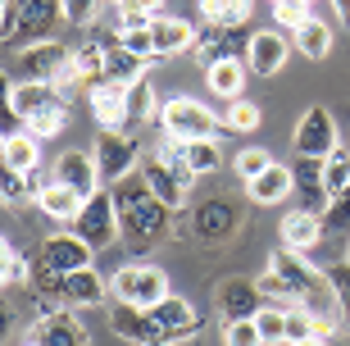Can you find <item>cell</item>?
<instances>
[{
	"label": "cell",
	"mask_w": 350,
	"mask_h": 346,
	"mask_svg": "<svg viewBox=\"0 0 350 346\" xmlns=\"http://www.w3.org/2000/svg\"><path fill=\"white\" fill-rule=\"evenodd\" d=\"M296 192H300V210H310V214H323L332 206V192H327V182H323V160H305L300 155Z\"/></svg>",
	"instance_id": "obj_19"
},
{
	"label": "cell",
	"mask_w": 350,
	"mask_h": 346,
	"mask_svg": "<svg viewBox=\"0 0 350 346\" xmlns=\"http://www.w3.org/2000/svg\"><path fill=\"white\" fill-rule=\"evenodd\" d=\"M273 18H278L282 27H291V37H296L314 14H310V5H300V0H278V5H273Z\"/></svg>",
	"instance_id": "obj_42"
},
{
	"label": "cell",
	"mask_w": 350,
	"mask_h": 346,
	"mask_svg": "<svg viewBox=\"0 0 350 346\" xmlns=\"http://www.w3.org/2000/svg\"><path fill=\"white\" fill-rule=\"evenodd\" d=\"M91 119L100 123V132H123L132 123V105H128V87L118 82H91Z\"/></svg>",
	"instance_id": "obj_12"
},
{
	"label": "cell",
	"mask_w": 350,
	"mask_h": 346,
	"mask_svg": "<svg viewBox=\"0 0 350 346\" xmlns=\"http://www.w3.org/2000/svg\"><path fill=\"white\" fill-rule=\"evenodd\" d=\"M296 346H327L323 337H305V342H296Z\"/></svg>",
	"instance_id": "obj_48"
},
{
	"label": "cell",
	"mask_w": 350,
	"mask_h": 346,
	"mask_svg": "<svg viewBox=\"0 0 350 346\" xmlns=\"http://www.w3.org/2000/svg\"><path fill=\"white\" fill-rule=\"evenodd\" d=\"M323 182L332 196H346L350 192V146H337V151L323 160Z\"/></svg>",
	"instance_id": "obj_34"
},
{
	"label": "cell",
	"mask_w": 350,
	"mask_h": 346,
	"mask_svg": "<svg viewBox=\"0 0 350 346\" xmlns=\"http://www.w3.org/2000/svg\"><path fill=\"white\" fill-rule=\"evenodd\" d=\"M223 346H264L255 319H228L223 323Z\"/></svg>",
	"instance_id": "obj_40"
},
{
	"label": "cell",
	"mask_w": 350,
	"mask_h": 346,
	"mask_svg": "<svg viewBox=\"0 0 350 346\" xmlns=\"http://www.w3.org/2000/svg\"><path fill=\"white\" fill-rule=\"evenodd\" d=\"M159 128H164V137H178V141H219L223 119L209 105L191 101V96H169L159 105Z\"/></svg>",
	"instance_id": "obj_4"
},
{
	"label": "cell",
	"mask_w": 350,
	"mask_h": 346,
	"mask_svg": "<svg viewBox=\"0 0 350 346\" xmlns=\"http://www.w3.org/2000/svg\"><path fill=\"white\" fill-rule=\"evenodd\" d=\"M55 101H64V96H59L51 82H18V87H10V114L18 119V123L37 119L41 110H51Z\"/></svg>",
	"instance_id": "obj_21"
},
{
	"label": "cell",
	"mask_w": 350,
	"mask_h": 346,
	"mask_svg": "<svg viewBox=\"0 0 350 346\" xmlns=\"http://www.w3.org/2000/svg\"><path fill=\"white\" fill-rule=\"evenodd\" d=\"M327 278L337 287V301L346 310V323H350V260H337V264H327Z\"/></svg>",
	"instance_id": "obj_45"
},
{
	"label": "cell",
	"mask_w": 350,
	"mask_h": 346,
	"mask_svg": "<svg viewBox=\"0 0 350 346\" xmlns=\"http://www.w3.org/2000/svg\"><path fill=\"white\" fill-rule=\"evenodd\" d=\"M291 146H296V155H305V160H327V155L341 146L332 110H327V105H310V110L300 114L296 132H291Z\"/></svg>",
	"instance_id": "obj_7"
},
{
	"label": "cell",
	"mask_w": 350,
	"mask_h": 346,
	"mask_svg": "<svg viewBox=\"0 0 350 346\" xmlns=\"http://www.w3.org/2000/svg\"><path fill=\"white\" fill-rule=\"evenodd\" d=\"M346 14H350V0H346Z\"/></svg>",
	"instance_id": "obj_51"
},
{
	"label": "cell",
	"mask_w": 350,
	"mask_h": 346,
	"mask_svg": "<svg viewBox=\"0 0 350 346\" xmlns=\"http://www.w3.org/2000/svg\"><path fill=\"white\" fill-rule=\"evenodd\" d=\"M150 314H155V319L164 323L173 337H178V342H187V337L200 333V314H196V306L187 301V296H164V301H159Z\"/></svg>",
	"instance_id": "obj_23"
},
{
	"label": "cell",
	"mask_w": 350,
	"mask_h": 346,
	"mask_svg": "<svg viewBox=\"0 0 350 346\" xmlns=\"http://www.w3.org/2000/svg\"><path fill=\"white\" fill-rule=\"evenodd\" d=\"M55 301L59 306H68V310H91V306H105L109 301V278H100L96 269H82V273H68L59 287H55Z\"/></svg>",
	"instance_id": "obj_16"
},
{
	"label": "cell",
	"mask_w": 350,
	"mask_h": 346,
	"mask_svg": "<svg viewBox=\"0 0 350 346\" xmlns=\"http://www.w3.org/2000/svg\"><path fill=\"white\" fill-rule=\"evenodd\" d=\"M146 69H150V60H142V55H132V51H123V46H109L105 51V77L100 82H118V87H132V82H142L146 77Z\"/></svg>",
	"instance_id": "obj_27"
},
{
	"label": "cell",
	"mask_w": 350,
	"mask_h": 346,
	"mask_svg": "<svg viewBox=\"0 0 350 346\" xmlns=\"http://www.w3.org/2000/svg\"><path fill=\"white\" fill-rule=\"evenodd\" d=\"M255 323H260L264 346H286V310L282 306H264L255 314Z\"/></svg>",
	"instance_id": "obj_37"
},
{
	"label": "cell",
	"mask_w": 350,
	"mask_h": 346,
	"mask_svg": "<svg viewBox=\"0 0 350 346\" xmlns=\"http://www.w3.org/2000/svg\"><path fill=\"white\" fill-rule=\"evenodd\" d=\"M109 196H114V210H118V232H123V242L132 256H142V251H150V246L169 232V214L173 210L159 201L155 192H150V182L142 178V169L137 173H128L123 182H114L109 187Z\"/></svg>",
	"instance_id": "obj_2"
},
{
	"label": "cell",
	"mask_w": 350,
	"mask_h": 346,
	"mask_svg": "<svg viewBox=\"0 0 350 346\" xmlns=\"http://www.w3.org/2000/svg\"><path fill=\"white\" fill-rule=\"evenodd\" d=\"M150 32H155L159 60H178L182 51H196V37H200L191 18H178V14H159L155 23H150Z\"/></svg>",
	"instance_id": "obj_18"
},
{
	"label": "cell",
	"mask_w": 350,
	"mask_h": 346,
	"mask_svg": "<svg viewBox=\"0 0 350 346\" xmlns=\"http://www.w3.org/2000/svg\"><path fill=\"white\" fill-rule=\"evenodd\" d=\"M269 5H278V0H269Z\"/></svg>",
	"instance_id": "obj_52"
},
{
	"label": "cell",
	"mask_w": 350,
	"mask_h": 346,
	"mask_svg": "<svg viewBox=\"0 0 350 346\" xmlns=\"http://www.w3.org/2000/svg\"><path fill=\"white\" fill-rule=\"evenodd\" d=\"M300 5H314V0H300Z\"/></svg>",
	"instance_id": "obj_50"
},
{
	"label": "cell",
	"mask_w": 350,
	"mask_h": 346,
	"mask_svg": "<svg viewBox=\"0 0 350 346\" xmlns=\"http://www.w3.org/2000/svg\"><path fill=\"white\" fill-rule=\"evenodd\" d=\"M73 60V51L68 46H59V41H32L23 55H18V73H23V82H51L59 77V69Z\"/></svg>",
	"instance_id": "obj_14"
},
{
	"label": "cell",
	"mask_w": 350,
	"mask_h": 346,
	"mask_svg": "<svg viewBox=\"0 0 350 346\" xmlns=\"http://www.w3.org/2000/svg\"><path fill=\"white\" fill-rule=\"evenodd\" d=\"M214 301H219L223 323L228 319H255V314L269 306L264 292H260V282H250V278H223L219 292H214Z\"/></svg>",
	"instance_id": "obj_13"
},
{
	"label": "cell",
	"mask_w": 350,
	"mask_h": 346,
	"mask_svg": "<svg viewBox=\"0 0 350 346\" xmlns=\"http://www.w3.org/2000/svg\"><path fill=\"white\" fill-rule=\"evenodd\" d=\"M269 269L286 282L291 306H300L319 328H337V323H346V310H341V301H337V287H332L327 269H319L310 256L278 246V251L269 256Z\"/></svg>",
	"instance_id": "obj_1"
},
{
	"label": "cell",
	"mask_w": 350,
	"mask_h": 346,
	"mask_svg": "<svg viewBox=\"0 0 350 346\" xmlns=\"http://www.w3.org/2000/svg\"><path fill=\"white\" fill-rule=\"evenodd\" d=\"M109 296L132 310H155L164 296H173V287L159 264H123L118 273H109Z\"/></svg>",
	"instance_id": "obj_6"
},
{
	"label": "cell",
	"mask_w": 350,
	"mask_h": 346,
	"mask_svg": "<svg viewBox=\"0 0 350 346\" xmlns=\"http://www.w3.org/2000/svg\"><path fill=\"white\" fill-rule=\"evenodd\" d=\"M132 5H137L142 14H150V18H159V14H164V0H132Z\"/></svg>",
	"instance_id": "obj_47"
},
{
	"label": "cell",
	"mask_w": 350,
	"mask_h": 346,
	"mask_svg": "<svg viewBox=\"0 0 350 346\" xmlns=\"http://www.w3.org/2000/svg\"><path fill=\"white\" fill-rule=\"evenodd\" d=\"M73 232H78L82 242L91 246V251H105V246H114V242H123V232H118V210H114V196L105 192H96L82 206V214H78V223H73Z\"/></svg>",
	"instance_id": "obj_8"
},
{
	"label": "cell",
	"mask_w": 350,
	"mask_h": 346,
	"mask_svg": "<svg viewBox=\"0 0 350 346\" xmlns=\"http://www.w3.org/2000/svg\"><path fill=\"white\" fill-rule=\"evenodd\" d=\"M109 328L132 346H182L150 310H132V306H118V301H114V310H109Z\"/></svg>",
	"instance_id": "obj_9"
},
{
	"label": "cell",
	"mask_w": 350,
	"mask_h": 346,
	"mask_svg": "<svg viewBox=\"0 0 350 346\" xmlns=\"http://www.w3.org/2000/svg\"><path fill=\"white\" fill-rule=\"evenodd\" d=\"M260 123H264V110L255 101H246V96L223 110V128H228V132H255Z\"/></svg>",
	"instance_id": "obj_33"
},
{
	"label": "cell",
	"mask_w": 350,
	"mask_h": 346,
	"mask_svg": "<svg viewBox=\"0 0 350 346\" xmlns=\"http://www.w3.org/2000/svg\"><path fill=\"white\" fill-rule=\"evenodd\" d=\"M55 182H64V187H73L82 201H91V196L100 192L105 178H100V169H96V155L64 151L59 160H55Z\"/></svg>",
	"instance_id": "obj_17"
},
{
	"label": "cell",
	"mask_w": 350,
	"mask_h": 346,
	"mask_svg": "<svg viewBox=\"0 0 350 346\" xmlns=\"http://www.w3.org/2000/svg\"><path fill=\"white\" fill-rule=\"evenodd\" d=\"M319 242H323V214L291 210V214L282 219V246H286V251H300V256H310Z\"/></svg>",
	"instance_id": "obj_20"
},
{
	"label": "cell",
	"mask_w": 350,
	"mask_h": 346,
	"mask_svg": "<svg viewBox=\"0 0 350 346\" xmlns=\"http://www.w3.org/2000/svg\"><path fill=\"white\" fill-rule=\"evenodd\" d=\"M273 164H278V160H273L264 146H246V151L232 160V169H237V178H241V182H255L264 169H273Z\"/></svg>",
	"instance_id": "obj_36"
},
{
	"label": "cell",
	"mask_w": 350,
	"mask_h": 346,
	"mask_svg": "<svg viewBox=\"0 0 350 346\" xmlns=\"http://www.w3.org/2000/svg\"><path fill=\"white\" fill-rule=\"evenodd\" d=\"M91 256H96V251L82 242L78 232H55V237L41 242V256H37V264H32V278H37L41 292H55L68 273L91 269Z\"/></svg>",
	"instance_id": "obj_3"
},
{
	"label": "cell",
	"mask_w": 350,
	"mask_h": 346,
	"mask_svg": "<svg viewBox=\"0 0 350 346\" xmlns=\"http://www.w3.org/2000/svg\"><path fill=\"white\" fill-rule=\"evenodd\" d=\"M191 232L200 242H223V237L232 232V210H228V201H205V206L191 214Z\"/></svg>",
	"instance_id": "obj_29"
},
{
	"label": "cell",
	"mask_w": 350,
	"mask_h": 346,
	"mask_svg": "<svg viewBox=\"0 0 350 346\" xmlns=\"http://www.w3.org/2000/svg\"><path fill=\"white\" fill-rule=\"evenodd\" d=\"M27 187H32V182H27V173H14V169H5V173H0V201H5V206H18V201L27 196Z\"/></svg>",
	"instance_id": "obj_44"
},
{
	"label": "cell",
	"mask_w": 350,
	"mask_h": 346,
	"mask_svg": "<svg viewBox=\"0 0 350 346\" xmlns=\"http://www.w3.org/2000/svg\"><path fill=\"white\" fill-rule=\"evenodd\" d=\"M246 192L255 206H278V201H286V196L296 192V169H286V164L264 169L255 182H246Z\"/></svg>",
	"instance_id": "obj_24"
},
{
	"label": "cell",
	"mask_w": 350,
	"mask_h": 346,
	"mask_svg": "<svg viewBox=\"0 0 350 346\" xmlns=\"http://www.w3.org/2000/svg\"><path fill=\"white\" fill-rule=\"evenodd\" d=\"M118 46L132 55H142V60H159L155 55V32L150 27H137V32H118Z\"/></svg>",
	"instance_id": "obj_43"
},
{
	"label": "cell",
	"mask_w": 350,
	"mask_h": 346,
	"mask_svg": "<svg viewBox=\"0 0 350 346\" xmlns=\"http://www.w3.org/2000/svg\"><path fill=\"white\" fill-rule=\"evenodd\" d=\"M142 178L150 182V192H155V196H159V201H164L169 210H178L182 201L191 196V182H182L178 173H173V169H164V164H159L155 155H150V160L142 164Z\"/></svg>",
	"instance_id": "obj_26"
},
{
	"label": "cell",
	"mask_w": 350,
	"mask_h": 346,
	"mask_svg": "<svg viewBox=\"0 0 350 346\" xmlns=\"http://www.w3.org/2000/svg\"><path fill=\"white\" fill-rule=\"evenodd\" d=\"M246 69H250V64H241V55H228V60H219V64H209V69H205L209 91H214V96H223L228 105L241 101V87H246Z\"/></svg>",
	"instance_id": "obj_25"
},
{
	"label": "cell",
	"mask_w": 350,
	"mask_h": 346,
	"mask_svg": "<svg viewBox=\"0 0 350 346\" xmlns=\"http://www.w3.org/2000/svg\"><path fill=\"white\" fill-rule=\"evenodd\" d=\"M0 160H5V169H14V173H37L41 169V141L27 128L14 132V137H5V146H0Z\"/></svg>",
	"instance_id": "obj_28"
},
{
	"label": "cell",
	"mask_w": 350,
	"mask_h": 346,
	"mask_svg": "<svg viewBox=\"0 0 350 346\" xmlns=\"http://www.w3.org/2000/svg\"><path fill=\"white\" fill-rule=\"evenodd\" d=\"M27 278H32V264L23 260L18 246L5 242V251H0V282H5V287H18V282H27Z\"/></svg>",
	"instance_id": "obj_38"
},
{
	"label": "cell",
	"mask_w": 350,
	"mask_h": 346,
	"mask_svg": "<svg viewBox=\"0 0 350 346\" xmlns=\"http://www.w3.org/2000/svg\"><path fill=\"white\" fill-rule=\"evenodd\" d=\"M187 160H191V173H219L223 169V151L219 141H187Z\"/></svg>",
	"instance_id": "obj_35"
},
{
	"label": "cell",
	"mask_w": 350,
	"mask_h": 346,
	"mask_svg": "<svg viewBox=\"0 0 350 346\" xmlns=\"http://www.w3.org/2000/svg\"><path fill=\"white\" fill-rule=\"evenodd\" d=\"M96 169H100V178L114 187V182H123L128 173H137V141L128 137V132H100V141H96Z\"/></svg>",
	"instance_id": "obj_11"
},
{
	"label": "cell",
	"mask_w": 350,
	"mask_h": 346,
	"mask_svg": "<svg viewBox=\"0 0 350 346\" xmlns=\"http://www.w3.org/2000/svg\"><path fill=\"white\" fill-rule=\"evenodd\" d=\"M286 55H291V41H286L282 32H273V27L250 32V37H246V64H250V73H260V77L282 73Z\"/></svg>",
	"instance_id": "obj_15"
},
{
	"label": "cell",
	"mask_w": 350,
	"mask_h": 346,
	"mask_svg": "<svg viewBox=\"0 0 350 346\" xmlns=\"http://www.w3.org/2000/svg\"><path fill=\"white\" fill-rule=\"evenodd\" d=\"M296 46L305 60H327L332 55V27L323 23V18H310V23L296 32Z\"/></svg>",
	"instance_id": "obj_31"
},
{
	"label": "cell",
	"mask_w": 350,
	"mask_h": 346,
	"mask_svg": "<svg viewBox=\"0 0 350 346\" xmlns=\"http://www.w3.org/2000/svg\"><path fill=\"white\" fill-rule=\"evenodd\" d=\"M59 18H64V0H5L0 37L5 41H51L46 32Z\"/></svg>",
	"instance_id": "obj_5"
},
{
	"label": "cell",
	"mask_w": 350,
	"mask_h": 346,
	"mask_svg": "<svg viewBox=\"0 0 350 346\" xmlns=\"http://www.w3.org/2000/svg\"><path fill=\"white\" fill-rule=\"evenodd\" d=\"M346 260H350V251H346Z\"/></svg>",
	"instance_id": "obj_53"
},
{
	"label": "cell",
	"mask_w": 350,
	"mask_h": 346,
	"mask_svg": "<svg viewBox=\"0 0 350 346\" xmlns=\"http://www.w3.org/2000/svg\"><path fill=\"white\" fill-rule=\"evenodd\" d=\"M27 346H91V337H87V323H82L68 306H51L37 323H32Z\"/></svg>",
	"instance_id": "obj_10"
},
{
	"label": "cell",
	"mask_w": 350,
	"mask_h": 346,
	"mask_svg": "<svg viewBox=\"0 0 350 346\" xmlns=\"http://www.w3.org/2000/svg\"><path fill=\"white\" fill-rule=\"evenodd\" d=\"M82 206H87V201H82L78 192H73V187H64V182H46V187H41L37 192V210L46 219H55V223H78V214H82Z\"/></svg>",
	"instance_id": "obj_22"
},
{
	"label": "cell",
	"mask_w": 350,
	"mask_h": 346,
	"mask_svg": "<svg viewBox=\"0 0 350 346\" xmlns=\"http://www.w3.org/2000/svg\"><path fill=\"white\" fill-rule=\"evenodd\" d=\"M96 5H105V0H64V23L82 27L96 18Z\"/></svg>",
	"instance_id": "obj_46"
},
{
	"label": "cell",
	"mask_w": 350,
	"mask_h": 346,
	"mask_svg": "<svg viewBox=\"0 0 350 346\" xmlns=\"http://www.w3.org/2000/svg\"><path fill=\"white\" fill-rule=\"evenodd\" d=\"M128 105H132V119H155L159 114V101H155V82L142 77L128 87Z\"/></svg>",
	"instance_id": "obj_39"
},
{
	"label": "cell",
	"mask_w": 350,
	"mask_h": 346,
	"mask_svg": "<svg viewBox=\"0 0 350 346\" xmlns=\"http://www.w3.org/2000/svg\"><path fill=\"white\" fill-rule=\"evenodd\" d=\"M305 337H323V328H319V323H314L300 306H291V310H286V346L305 342Z\"/></svg>",
	"instance_id": "obj_41"
},
{
	"label": "cell",
	"mask_w": 350,
	"mask_h": 346,
	"mask_svg": "<svg viewBox=\"0 0 350 346\" xmlns=\"http://www.w3.org/2000/svg\"><path fill=\"white\" fill-rule=\"evenodd\" d=\"M255 0H200V14H205L209 27H223V32H237V27L250 18Z\"/></svg>",
	"instance_id": "obj_30"
},
{
	"label": "cell",
	"mask_w": 350,
	"mask_h": 346,
	"mask_svg": "<svg viewBox=\"0 0 350 346\" xmlns=\"http://www.w3.org/2000/svg\"><path fill=\"white\" fill-rule=\"evenodd\" d=\"M23 128L32 132L37 141H51V137H59V132L68 128V101H55L51 110H41L37 119H27Z\"/></svg>",
	"instance_id": "obj_32"
},
{
	"label": "cell",
	"mask_w": 350,
	"mask_h": 346,
	"mask_svg": "<svg viewBox=\"0 0 350 346\" xmlns=\"http://www.w3.org/2000/svg\"><path fill=\"white\" fill-rule=\"evenodd\" d=\"M105 5H114V10H123V5H128V0H105Z\"/></svg>",
	"instance_id": "obj_49"
}]
</instances>
